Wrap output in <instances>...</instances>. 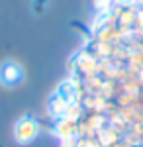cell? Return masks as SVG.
I'll list each match as a JSON object with an SVG mask.
<instances>
[{"label": "cell", "instance_id": "cell-1", "mask_svg": "<svg viewBox=\"0 0 143 147\" xmlns=\"http://www.w3.org/2000/svg\"><path fill=\"white\" fill-rule=\"evenodd\" d=\"M14 134H16V139L20 143L32 141L33 137L37 136V124H35V120H32V118H22L16 124V131Z\"/></svg>", "mask_w": 143, "mask_h": 147}, {"label": "cell", "instance_id": "cell-2", "mask_svg": "<svg viewBox=\"0 0 143 147\" xmlns=\"http://www.w3.org/2000/svg\"><path fill=\"white\" fill-rule=\"evenodd\" d=\"M22 75V71H20V67L16 65V63H6L4 65V69H2V79H4V82H8V84H14V82H18V77Z\"/></svg>", "mask_w": 143, "mask_h": 147}]
</instances>
